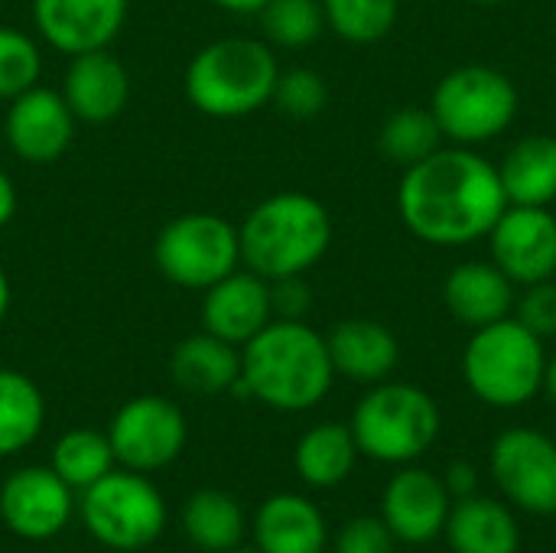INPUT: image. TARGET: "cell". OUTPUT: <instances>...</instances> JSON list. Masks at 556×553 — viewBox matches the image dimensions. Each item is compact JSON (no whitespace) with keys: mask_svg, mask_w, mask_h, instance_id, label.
<instances>
[{"mask_svg":"<svg viewBox=\"0 0 556 553\" xmlns=\"http://www.w3.org/2000/svg\"><path fill=\"white\" fill-rule=\"evenodd\" d=\"M0 140H3V134H0Z\"/></svg>","mask_w":556,"mask_h":553,"instance_id":"cell-45","label":"cell"},{"mask_svg":"<svg viewBox=\"0 0 556 553\" xmlns=\"http://www.w3.org/2000/svg\"><path fill=\"white\" fill-rule=\"evenodd\" d=\"M443 486L450 489L453 502L469 499V495H479V469H476V463H469V460L450 463L446 473H443Z\"/></svg>","mask_w":556,"mask_h":553,"instance_id":"cell-37","label":"cell"},{"mask_svg":"<svg viewBox=\"0 0 556 553\" xmlns=\"http://www.w3.org/2000/svg\"><path fill=\"white\" fill-rule=\"evenodd\" d=\"M450 508L453 495L443 486V476L414 463L401 466L381 495V521L388 525L394 541L407 548H424L443 538Z\"/></svg>","mask_w":556,"mask_h":553,"instance_id":"cell-14","label":"cell"},{"mask_svg":"<svg viewBox=\"0 0 556 553\" xmlns=\"http://www.w3.org/2000/svg\"><path fill=\"white\" fill-rule=\"evenodd\" d=\"M498 179L508 205H544L556 202V137L528 134L508 147L498 163Z\"/></svg>","mask_w":556,"mask_h":553,"instance_id":"cell-24","label":"cell"},{"mask_svg":"<svg viewBox=\"0 0 556 553\" xmlns=\"http://www.w3.org/2000/svg\"><path fill=\"white\" fill-rule=\"evenodd\" d=\"M492 264L515 287L556 277V215L544 205H505L489 231Z\"/></svg>","mask_w":556,"mask_h":553,"instance_id":"cell-13","label":"cell"},{"mask_svg":"<svg viewBox=\"0 0 556 553\" xmlns=\"http://www.w3.org/2000/svg\"><path fill=\"white\" fill-rule=\"evenodd\" d=\"M208 3H215V7H222V10H228V13L257 16V13L264 10V3H267V0H208Z\"/></svg>","mask_w":556,"mask_h":553,"instance_id":"cell-39","label":"cell"},{"mask_svg":"<svg viewBox=\"0 0 556 553\" xmlns=\"http://www.w3.org/2000/svg\"><path fill=\"white\" fill-rule=\"evenodd\" d=\"M52 473L75 492H85L88 486H94L101 476H108L117 460L108 440V430H94V427H75L65 430L55 447H52V460H49Z\"/></svg>","mask_w":556,"mask_h":553,"instance_id":"cell-28","label":"cell"},{"mask_svg":"<svg viewBox=\"0 0 556 553\" xmlns=\"http://www.w3.org/2000/svg\"><path fill=\"white\" fill-rule=\"evenodd\" d=\"M332 381L336 368L326 336L306 319H270L241 345V378L231 394L280 414H303L326 401Z\"/></svg>","mask_w":556,"mask_h":553,"instance_id":"cell-2","label":"cell"},{"mask_svg":"<svg viewBox=\"0 0 556 553\" xmlns=\"http://www.w3.org/2000/svg\"><path fill=\"white\" fill-rule=\"evenodd\" d=\"M228 553H261V551H254V548H251V551H248V548H238V551H228Z\"/></svg>","mask_w":556,"mask_h":553,"instance_id":"cell-43","label":"cell"},{"mask_svg":"<svg viewBox=\"0 0 556 553\" xmlns=\"http://www.w3.org/2000/svg\"><path fill=\"white\" fill-rule=\"evenodd\" d=\"M358 443L352 437L349 424H316L309 427L296 450H293V469L309 489H339L358 463Z\"/></svg>","mask_w":556,"mask_h":553,"instance_id":"cell-25","label":"cell"},{"mask_svg":"<svg viewBox=\"0 0 556 553\" xmlns=\"http://www.w3.org/2000/svg\"><path fill=\"white\" fill-rule=\"evenodd\" d=\"M153 264L182 290H208L241 267L238 225L218 212H182L156 231Z\"/></svg>","mask_w":556,"mask_h":553,"instance_id":"cell-9","label":"cell"},{"mask_svg":"<svg viewBox=\"0 0 556 553\" xmlns=\"http://www.w3.org/2000/svg\"><path fill=\"white\" fill-rule=\"evenodd\" d=\"M182 531L199 551L228 553L241 548L248 518L235 495L222 489H199L182 505Z\"/></svg>","mask_w":556,"mask_h":553,"instance_id":"cell-26","label":"cell"},{"mask_svg":"<svg viewBox=\"0 0 556 553\" xmlns=\"http://www.w3.org/2000/svg\"><path fill=\"white\" fill-rule=\"evenodd\" d=\"M505 205L498 166L476 147H440L407 166L397 186L401 222L433 248H466L489 238Z\"/></svg>","mask_w":556,"mask_h":553,"instance_id":"cell-1","label":"cell"},{"mask_svg":"<svg viewBox=\"0 0 556 553\" xmlns=\"http://www.w3.org/2000/svg\"><path fill=\"white\" fill-rule=\"evenodd\" d=\"M108 440L117 466L150 476L182 456L189 424L176 401L163 394H140L117 407L108 424Z\"/></svg>","mask_w":556,"mask_h":553,"instance_id":"cell-10","label":"cell"},{"mask_svg":"<svg viewBox=\"0 0 556 553\" xmlns=\"http://www.w3.org/2000/svg\"><path fill=\"white\" fill-rule=\"evenodd\" d=\"M443 538L453 553H518L521 525L505 499L469 495L453 502Z\"/></svg>","mask_w":556,"mask_h":553,"instance_id":"cell-22","label":"cell"},{"mask_svg":"<svg viewBox=\"0 0 556 553\" xmlns=\"http://www.w3.org/2000/svg\"><path fill=\"white\" fill-rule=\"evenodd\" d=\"M544 394L554 401L556 407V355H551L547 359V375H544Z\"/></svg>","mask_w":556,"mask_h":553,"instance_id":"cell-41","label":"cell"},{"mask_svg":"<svg viewBox=\"0 0 556 553\" xmlns=\"http://www.w3.org/2000/svg\"><path fill=\"white\" fill-rule=\"evenodd\" d=\"M10 300H13V287H10V277H7V271L0 264V326H3V319L10 313Z\"/></svg>","mask_w":556,"mask_h":553,"instance_id":"cell-40","label":"cell"},{"mask_svg":"<svg viewBox=\"0 0 556 553\" xmlns=\"http://www.w3.org/2000/svg\"><path fill=\"white\" fill-rule=\"evenodd\" d=\"M270 101L277 104L280 114L293 121H313L329 104V85L316 68H306V65L280 68Z\"/></svg>","mask_w":556,"mask_h":553,"instance_id":"cell-33","label":"cell"},{"mask_svg":"<svg viewBox=\"0 0 556 553\" xmlns=\"http://www.w3.org/2000/svg\"><path fill=\"white\" fill-rule=\"evenodd\" d=\"M75 127L78 117L65 104L62 91L36 85L10 101L0 134L20 160L33 166H49L65 156L75 140Z\"/></svg>","mask_w":556,"mask_h":553,"instance_id":"cell-15","label":"cell"},{"mask_svg":"<svg viewBox=\"0 0 556 553\" xmlns=\"http://www.w3.org/2000/svg\"><path fill=\"white\" fill-rule=\"evenodd\" d=\"M20 209V196H16V183L10 179V173L0 169V228H7L13 222Z\"/></svg>","mask_w":556,"mask_h":553,"instance_id":"cell-38","label":"cell"},{"mask_svg":"<svg viewBox=\"0 0 556 553\" xmlns=\"http://www.w3.org/2000/svg\"><path fill=\"white\" fill-rule=\"evenodd\" d=\"M469 3H476V7H498V3H505V0H469Z\"/></svg>","mask_w":556,"mask_h":553,"instance_id":"cell-42","label":"cell"},{"mask_svg":"<svg viewBox=\"0 0 556 553\" xmlns=\"http://www.w3.org/2000/svg\"><path fill=\"white\" fill-rule=\"evenodd\" d=\"M349 427L362 456L384 466H410L437 443L443 417L424 388L381 381L355 404Z\"/></svg>","mask_w":556,"mask_h":553,"instance_id":"cell-6","label":"cell"},{"mask_svg":"<svg viewBox=\"0 0 556 553\" xmlns=\"http://www.w3.org/2000/svg\"><path fill=\"white\" fill-rule=\"evenodd\" d=\"M440 147H443V130L433 111L420 104L397 108L394 114H388V121L378 130V150L384 153V160H391L401 169L427 160Z\"/></svg>","mask_w":556,"mask_h":553,"instance_id":"cell-29","label":"cell"},{"mask_svg":"<svg viewBox=\"0 0 556 553\" xmlns=\"http://www.w3.org/2000/svg\"><path fill=\"white\" fill-rule=\"evenodd\" d=\"M75 515V489L52 466H23L0 486V521L10 535L42 544L68 528Z\"/></svg>","mask_w":556,"mask_h":553,"instance_id":"cell-12","label":"cell"},{"mask_svg":"<svg viewBox=\"0 0 556 553\" xmlns=\"http://www.w3.org/2000/svg\"><path fill=\"white\" fill-rule=\"evenodd\" d=\"M166 502L160 489L134 469H111L78 499L85 531L108 551L134 553L160 541L166 531Z\"/></svg>","mask_w":556,"mask_h":553,"instance_id":"cell-8","label":"cell"},{"mask_svg":"<svg viewBox=\"0 0 556 553\" xmlns=\"http://www.w3.org/2000/svg\"><path fill=\"white\" fill-rule=\"evenodd\" d=\"M323 13L326 29H332L339 39L352 46H371L394 29L401 0H323Z\"/></svg>","mask_w":556,"mask_h":553,"instance_id":"cell-30","label":"cell"},{"mask_svg":"<svg viewBox=\"0 0 556 553\" xmlns=\"http://www.w3.org/2000/svg\"><path fill=\"white\" fill-rule=\"evenodd\" d=\"M62 98L81 124H108L130 101V72L111 49H91L68 59Z\"/></svg>","mask_w":556,"mask_h":553,"instance_id":"cell-18","label":"cell"},{"mask_svg":"<svg viewBox=\"0 0 556 553\" xmlns=\"http://www.w3.org/2000/svg\"><path fill=\"white\" fill-rule=\"evenodd\" d=\"M199 319H202L205 332L241 349L274 319L270 280L248 267L231 271L228 277H222L208 290H202Z\"/></svg>","mask_w":556,"mask_h":553,"instance_id":"cell-17","label":"cell"},{"mask_svg":"<svg viewBox=\"0 0 556 553\" xmlns=\"http://www.w3.org/2000/svg\"><path fill=\"white\" fill-rule=\"evenodd\" d=\"M280 62L261 36H225L202 46L186 68L189 104L218 121L261 111L274 98Z\"/></svg>","mask_w":556,"mask_h":553,"instance_id":"cell-4","label":"cell"},{"mask_svg":"<svg viewBox=\"0 0 556 553\" xmlns=\"http://www.w3.org/2000/svg\"><path fill=\"white\" fill-rule=\"evenodd\" d=\"M547 349L515 316L472 329L463 352L466 388L489 407L511 411L544 394Z\"/></svg>","mask_w":556,"mask_h":553,"instance_id":"cell-5","label":"cell"},{"mask_svg":"<svg viewBox=\"0 0 556 553\" xmlns=\"http://www.w3.org/2000/svg\"><path fill=\"white\" fill-rule=\"evenodd\" d=\"M42 52L33 36L16 26H0V101H13L16 95L39 85Z\"/></svg>","mask_w":556,"mask_h":553,"instance_id":"cell-32","label":"cell"},{"mask_svg":"<svg viewBox=\"0 0 556 553\" xmlns=\"http://www.w3.org/2000/svg\"><path fill=\"white\" fill-rule=\"evenodd\" d=\"M46 424V398L33 378L16 368H0V456H16L33 447Z\"/></svg>","mask_w":556,"mask_h":553,"instance_id":"cell-27","label":"cell"},{"mask_svg":"<svg viewBox=\"0 0 556 553\" xmlns=\"http://www.w3.org/2000/svg\"><path fill=\"white\" fill-rule=\"evenodd\" d=\"M518 287L492 261H466L453 267L443 280V303L469 329L508 319L515 310Z\"/></svg>","mask_w":556,"mask_h":553,"instance_id":"cell-21","label":"cell"},{"mask_svg":"<svg viewBox=\"0 0 556 553\" xmlns=\"http://www.w3.org/2000/svg\"><path fill=\"white\" fill-rule=\"evenodd\" d=\"M521 108L515 81L495 65H456L450 68L430 98V111L443 130V140L456 147H479L502 137Z\"/></svg>","mask_w":556,"mask_h":553,"instance_id":"cell-7","label":"cell"},{"mask_svg":"<svg viewBox=\"0 0 556 553\" xmlns=\"http://www.w3.org/2000/svg\"><path fill=\"white\" fill-rule=\"evenodd\" d=\"M397 541L381 521V515H362L342 525V531L332 538V553H394Z\"/></svg>","mask_w":556,"mask_h":553,"instance_id":"cell-35","label":"cell"},{"mask_svg":"<svg viewBox=\"0 0 556 553\" xmlns=\"http://www.w3.org/2000/svg\"><path fill=\"white\" fill-rule=\"evenodd\" d=\"M241 267L277 280L309 274L332 244V215L309 192H274L238 225Z\"/></svg>","mask_w":556,"mask_h":553,"instance_id":"cell-3","label":"cell"},{"mask_svg":"<svg viewBox=\"0 0 556 553\" xmlns=\"http://www.w3.org/2000/svg\"><path fill=\"white\" fill-rule=\"evenodd\" d=\"M270 310L274 319H306L313 310V290L306 284V274L270 280Z\"/></svg>","mask_w":556,"mask_h":553,"instance_id":"cell-36","label":"cell"},{"mask_svg":"<svg viewBox=\"0 0 556 553\" xmlns=\"http://www.w3.org/2000/svg\"><path fill=\"white\" fill-rule=\"evenodd\" d=\"M554 29H556V13H554Z\"/></svg>","mask_w":556,"mask_h":553,"instance_id":"cell-44","label":"cell"},{"mask_svg":"<svg viewBox=\"0 0 556 553\" xmlns=\"http://www.w3.org/2000/svg\"><path fill=\"white\" fill-rule=\"evenodd\" d=\"M489 473L511 508L534 518L556 515V440L544 430H502L489 450Z\"/></svg>","mask_w":556,"mask_h":553,"instance_id":"cell-11","label":"cell"},{"mask_svg":"<svg viewBox=\"0 0 556 553\" xmlns=\"http://www.w3.org/2000/svg\"><path fill=\"white\" fill-rule=\"evenodd\" d=\"M169 378L179 391L195 398L231 394L241 378V349L199 329L176 342L169 355Z\"/></svg>","mask_w":556,"mask_h":553,"instance_id":"cell-23","label":"cell"},{"mask_svg":"<svg viewBox=\"0 0 556 553\" xmlns=\"http://www.w3.org/2000/svg\"><path fill=\"white\" fill-rule=\"evenodd\" d=\"M326 345H329L336 378H349L368 388L388 381L401 362L397 336L384 323L365 319V316L336 323L326 336Z\"/></svg>","mask_w":556,"mask_h":553,"instance_id":"cell-19","label":"cell"},{"mask_svg":"<svg viewBox=\"0 0 556 553\" xmlns=\"http://www.w3.org/2000/svg\"><path fill=\"white\" fill-rule=\"evenodd\" d=\"M251 538L261 553H326L332 541L319 505L296 492L270 495L254 512Z\"/></svg>","mask_w":556,"mask_h":553,"instance_id":"cell-20","label":"cell"},{"mask_svg":"<svg viewBox=\"0 0 556 553\" xmlns=\"http://www.w3.org/2000/svg\"><path fill=\"white\" fill-rule=\"evenodd\" d=\"M257 16L264 42L277 49H306L326 33L323 0H267Z\"/></svg>","mask_w":556,"mask_h":553,"instance_id":"cell-31","label":"cell"},{"mask_svg":"<svg viewBox=\"0 0 556 553\" xmlns=\"http://www.w3.org/2000/svg\"><path fill=\"white\" fill-rule=\"evenodd\" d=\"M130 0H33L36 33L62 55L111 49L127 23Z\"/></svg>","mask_w":556,"mask_h":553,"instance_id":"cell-16","label":"cell"},{"mask_svg":"<svg viewBox=\"0 0 556 553\" xmlns=\"http://www.w3.org/2000/svg\"><path fill=\"white\" fill-rule=\"evenodd\" d=\"M521 293L515 297V310L511 316L531 329L538 339H554L556 336V277L554 280H541L531 287H518Z\"/></svg>","mask_w":556,"mask_h":553,"instance_id":"cell-34","label":"cell"}]
</instances>
